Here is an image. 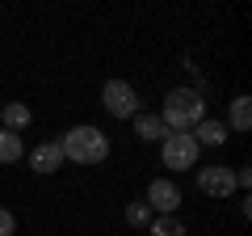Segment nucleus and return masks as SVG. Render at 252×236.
Here are the masks:
<instances>
[{
  "instance_id": "2eb2a0df",
  "label": "nucleus",
  "mask_w": 252,
  "mask_h": 236,
  "mask_svg": "<svg viewBox=\"0 0 252 236\" xmlns=\"http://www.w3.org/2000/svg\"><path fill=\"white\" fill-rule=\"evenodd\" d=\"M13 232H17V215L0 207V236H13Z\"/></svg>"
},
{
  "instance_id": "4468645a",
  "label": "nucleus",
  "mask_w": 252,
  "mask_h": 236,
  "mask_svg": "<svg viewBox=\"0 0 252 236\" xmlns=\"http://www.w3.org/2000/svg\"><path fill=\"white\" fill-rule=\"evenodd\" d=\"M126 224L147 228V224H152V207H147V202H130V207H126Z\"/></svg>"
},
{
  "instance_id": "7ed1b4c3",
  "label": "nucleus",
  "mask_w": 252,
  "mask_h": 236,
  "mask_svg": "<svg viewBox=\"0 0 252 236\" xmlns=\"http://www.w3.org/2000/svg\"><path fill=\"white\" fill-rule=\"evenodd\" d=\"M160 156H164V164H168V169L189 173V169H198L202 148H198V139H193V135H168V139L160 144Z\"/></svg>"
},
{
  "instance_id": "f257e3e1",
  "label": "nucleus",
  "mask_w": 252,
  "mask_h": 236,
  "mask_svg": "<svg viewBox=\"0 0 252 236\" xmlns=\"http://www.w3.org/2000/svg\"><path fill=\"white\" fill-rule=\"evenodd\" d=\"M202 118H206V101H202L198 89H172L168 97H164L160 122L168 127V135H189Z\"/></svg>"
},
{
  "instance_id": "ddd939ff",
  "label": "nucleus",
  "mask_w": 252,
  "mask_h": 236,
  "mask_svg": "<svg viewBox=\"0 0 252 236\" xmlns=\"http://www.w3.org/2000/svg\"><path fill=\"white\" fill-rule=\"evenodd\" d=\"M248 127H252V106H248V97L240 93V97L231 101V131H240V135H244Z\"/></svg>"
},
{
  "instance_id": "9b49d317",
  "label": "nucleus",
  "mask_w": 252,
  "mask_h": 236,
  "mask_svg": "<svg viewBox=\"0 0 252 236\" xmlns=\"http://www.w3.org/2000/svg\"><path fill=\"white\" fill-rule=\"evenodd\" d=\"M21 156H26L21 135H17V131H4V127H0V164H17Z\"/></svg>"
},
{
  "instance_id": "423d86ee",
  "label": "nucleus",
  "mask_w": 252,
  "mask_h": 236,
  "mask_svg": "<svg viewBox=\"0 0 252 236\" xmlns=\"http://www.w3.org/2000/svg\"><path fill=\"white\" fill-rule=\"evenodd\" d=\"M143 202L156 211V215H172V211L181 207V190H177V182H168V177H156V182L147 186Z\"/></svg>"
},
{
  "instance_id": "39448f33",
  "label": "nucleus",
  "mask_w": 252,
  "mask_h": 236,
  "mask_svg": "<svg viewBox=\"0 0 252 236\" xmlns=\"http://www.w3.org/2000/svg\"><path fill=\"white\" fill-rule=\"evenodd\" d=\"M198 190L210 194V198H231L235 194V169H227V164H206V169H198Z\"/></svg>"
},
{
  "instance_id": "20e7f679",
  "label": "nucleus",
  "mask_w": 252,
  "mask_h": 236,
  "mask_svg": "<svg viewBox=\"0 0 252 236\" xmlns=\"http://www.w3.org/2000/svg\"><path fill=\"white\" fill-rule=\"evenodd\" d=\"M101 106L109 110L114 118H135L139 114V93H135V84H126V80H109L105 89H101Z\"/></svg>"
},
{
  "instance_id": "f03ea898",
  "label": "nucleus",
  "mask_w": 252,
  "mask_h": 236,
  "mask_svg": "<svg viewBox=\"0 0 252 236\" xmlns=\"http://www.w3.org/2000/svg\"><path fill=\"white\" fill-rule=\"evenodd\" d=\"M59 148H63V160H72V164H101L109 156V135L101 127L80 122V127H72L63 135Z\"/></svg>"
},
{
  "instance_id": "9d476101",
  "label": "nucleus",
  "mask_w": 252,
  "mask_h": 236,
  "mask_svg": "<svg viewBox=\"0 0 252 236\" xmlns=\"http://www.w3.org/2000/svg\"><path fill=\"white\" fill-rule=\"evenodd\" d=\"M0 118H4V131H17V135H21V127H30V122H34L30 106H21V101H9V106H0Z\"/></svg>"
},
{
  "instance_id": "6e6552de",
  "label": "nucleus",
  "mask_w": 252,
  "mask_h": 236,
  "mask_svg": "<svg viewBox=\"0 0 252 236\" xmlns=\"http://www.w3.org/2000/svg\"><path fill=\"white\" fill-rule=\"evenodd\" d=\"M135 135L147 139V144H156V139L164 144V139H168V127L160 122V114H147V110H139V114H135Z\"/></svg>"
},
{
  "instance_id": "1a4fd4ad",
  "label": "nucleus",
  "mask_w": 252,
  "mask_h": 236,
  "mask_svg": "<svg viewBox=\"0 0 252 236\" xmlns=\"http://www.w3.org/2000/svg\"><path fill=\"white\" fill-rule=\"evenodd\" d=\"M193 139H198V148H219V144H227V127L215 122V118H202L193 127Z\"/></svg>"
},
{
  "instance_id": "0eeeda50",
  "label": "nucleus",
  "mask_w": 252,
  "mask_h": 236,
  "mask_svg": "<svg viewBox=\"0 0 252 236\" xmlns=\"http://www.w3.org/2000/svg\"><path fill=\"white\" fill-rule=\"evenodd\" d=\"M59 164H63V148H59V139H46V144H38L34 152H30V169L34 173H59Z\"/></svg>"
},
{
  "instance_id": "f8f14e48",
  "label": "nucleus",
  "mask_w": 252,
  "mask_h": 236,
  "mask_svg": "<svg viewBox=\"0 0 252 236\" xmlns=\"http://www.w3.org/2000/svg\"><path fill=\"white\" fill-rule=\"evenodd\" d=\"M147 236H185V224L177 215H156L147 224Z\"/></svg>"
}]
</instances>
